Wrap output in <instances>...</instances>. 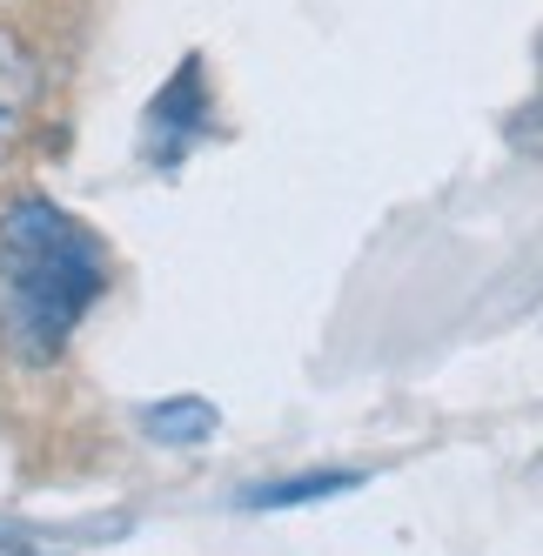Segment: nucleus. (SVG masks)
<instances>
[{"instance_id": "obj_1", "label": "nucleus", "mask_w": 543, "mask_h": 556, "mask_svg": "<svg viewBox=\"0 0 543 556\" xmlns=\"http://www.w3.org/2000/svg\"><path fill=\"white\" fill-rule=\"evenodd\" d=\"M0 268H8V349L21 363H54L81 308L101 295V249L54 202H14L0 215Z\"/></svg>"}, {"instance_id": "obj_2", "label": "nucleus", "mask_w": 543, "mask_h": 556, "mask_svg": "<svg viewBox=\"0 0 543 556\" xmlns=\"http://www.w3.org/2000/svg\"><path fill=\"white\" fill-rule=\"evenodd\" d=\"M34 101H41V67H34V54L14 27H0V162L21 148V135L34 122Z\"/></svg>"}, {"instance_id": "obj_3", "label": "nucleus", "mask_w": 543, "mask_h": 556, "mask_svg": "<svg viewBox=\"0 0 543 556\" xmlns=\"http://www.w3.org/2000/svg\"><path fill=\"white\" fill-rule=\"evenodd\" d=\"M141 429L154 435V443H209V435L222 429L215 403H202V395H175V403H148L141 409Z\"/></svg>"}, {"instance_id": "obj_4", "label": "nucleus", "mask_w": 543, "mask_h": 556, "mask_svg": "<svg viewBox=\"0 0 543 556\" xmlns=\"http://www.w3.org/2000/svg\"><path fill=\"white\" fill-rule=\"evenodd\" d=\"M363 476L356 469H308V476H289V483H268V490H249L255 509H289V503H316V496H342L356 490Z\"/></svg>"}]
</instances>
